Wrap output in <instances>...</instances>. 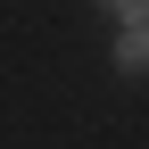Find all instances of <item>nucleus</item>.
<instances>
[{"label":"nucleus","mask_w":149,"mask_h":149,"mask_svg":"<svg viewBox=\"0 0 149 149\" xmlns=\"http://www.w3.org/2000/svg\"><path fill=\"white\" fill-rule=\"evenodd\" d=\"M108 17H116V25H133V17H149V0H100Z\"/></svg>","instance_id":"nucleus-2"},{"label":"nucleus","mask_w":149,"mask_h":149,"mask_svg":"<svg viewBox=\"0 0 149 149\" xmlns=\"http://www.w3.org/2000/svg\"><path fill=\"white\" fill-rule=\"evenodd\" d=\"M108 66H116V74H149V17L116 25V50H108Z\"/></svg>","instance_id":"nucleus-1"}]
</instances>
